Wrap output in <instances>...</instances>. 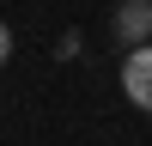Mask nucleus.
Returning a JSON list of instances; mask_svg holds the SVG:
<instances>
[{
	"label": "nucleus",
	"mask_w": 152,
	"mask_h": 146,
	"mask_svg": "<svg viewBox=\"0 0 152 146\" xmlns=\"http://www.w3.org/2000/svg\"><path fill=\"white\" fill-rule=\"evenodd\" d=\"M116 36H122L128 49L152 43V6H140V0H122V12H116Z\"/></svg>",
	"instance_id": "f03ea898"
},
{
	"label": "nucleus",
	"mask_w": 152,
	"mask_h": 146,
	"mask_svg": "<svg viewBox=\"0 0 152 146\" xmlns=\"http://www.w3.org/2000/svg\"><path fill=\"white\" fill-rule=\"evenodd\" d=\"M6 55H12V31H6V18H0V67H6Z\"/></svg>",
	"instance_id": "7ed1b4c3"
},
{
	"label": "nucleus",
	"mask_w": 152,
	"mask_h": 146,
	"mask_svg": "<svg viewBox=\"0 0 152 146\" xmlns=\"http://www.w3.org/2000/svg\"><path fill=\"white\" fill-rule=\"evenodd\" d=\"M122 91L134 110H152V43L128 49V67H122Z\"/></svg>",
	"instance_id": "f257e3e1"
},
{
	"label": "nucleus",
	"mask_w": 152,
	"mask_h": 146,
	"mask_svg": "<svg viewBox=\"0 0 152 146\" xmlns=\"http://www.w3.org/2000/svg\"><path fill=\"white\" fill-rule=\"evenodd\" d=\"M140 6H152V0H140Z\"/></svg>",
	"instance_id": "20e7f679"
}]
</instances>
